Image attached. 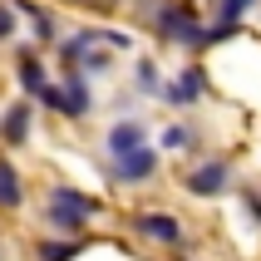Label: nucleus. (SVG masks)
Masks as SVG:
<instances>
[{"label": "nucleus", "mask_w": 261, "mask_h": 261, "mask_svg": "<svg viewBox=\"0 0 261 261\" xmlns=\"http://www.w3.org/2000/svg\"><path fill=\"white\" fill-rule=\"evenodd\" d=\"M15 35V10H0V40H10Z\"/></svg>", "instance_id": "obj_17"}, {"label": "nucleus", "mask_w": 261, "mask_h": 261, "mask_svg": "<svg viewBox=\"0 0 261 261\" xmlns=\"http://www.w3.org/2000/svg\"><path fill=\"white\" fill-rule=\"evenodd\" d=\"M163 35L173 44H202V30H197V20H192V5H168V10L158 15Z\"/></svg>", "instance_id": "obj_5"}, {"label": "nucleus", "mask_w": 261, "mask_h": 261, "mask_svg": "<svg viewBox=\"0 0 261 261\" xmlns=\"http://www.w3.org/2000/svg\"><path fill=\"white\" fill-rule=\"evenodd\" d=\"M247 212L256 217V227H261V192H247Z\"/></svg>", "instance_id": "obj_18"}, {"label": "nucleus", "mask_w": 261, "mask_h": 261, "mask_svg": "<svg viewBox=\"0 0 261 261\" xmlns=\"http://www.w3.org/2000/svg\"><path fill=\"white\" fill-rule=\"evenodd\" d=\"M188 143H192L188 128H168V133H163V148H188Z\"/></svg>", "instance_id": "obj_15"}, {"label": "nucleus", "mask_w": 261, "mask_h": 261, "mask_svg": "<svg viewBox=\"0 0 261 261\" xmlns=\"http://www.w3.org/2000/svg\"><path fill=\"white\" fill-rule=\"evenodd\" d=\"M227 182H232V163L227 158H207V163H197L188 173V192L192 197H217V192H227Z\"/></svg>", "instance_id": "obj_2"}, {"label": "nucleus", "mask_w": 261, "mask_h": 261, "mask_svg": "<svg viewBox=\"0 0 261 261\" xmlns=\"http://www.w3.org/2000/svg\"><path fill=\"white\" fill-rule=\"evenodd\" d=\"M133 148H143V123L138 118H123V123H114L109 128V153H133Z\"/></svg>", "instance_id": "obj_6"}, {"label": "nucleus", "mask_w": 261, "mask_h": 261, "mask_svg": "<svg viewBox=\"0 0 261 261\" xmlns=\"http://www.w3.org/2000/svg\"><path fill=\"white\" fill-rule=\"evenodd\" d=\"M20 84H25L30 89V94H44V69H40V64H35V59H20Z\"/></svg>", "instance_id": "obj_11"}, {"label": "nucleus", "mask_w": 261, "mask_h": 261, "mask_svg": "<svg viewBox=\"0 0 261 261\" xmlns=\"http://www.w3.org/2000/svg\"><path fill=\"white\" fill-rule=\"evenodd\" d=\"M138 84H143L148 94H158V89H163V84H158V69H153V59H143V64H138Z\"/></svg>", "instance_id": "obj_14"}, {"label": "nucleus", "mask_w": 261, "mask_h": 261, "mask_svg": "<svg viewBox=\"0 0 261 261\" xmlns=\"http://www.w3.org/2000/svg\"><path fill=\"white\" fill-rule=\"evenodd\" d=\"M64 118H84L89 114V84H84V74H64Z\"/></svg>", "instance_id": "obj_7"}, {"label": "nucleus", "mask_w": 261, "mask_h": 261, "mask_svg": "<svg viewBox=\"0 0 261 261\" xmlns=\"http://www.w3.org/2000/svg\"><path fill=\"white\" fill-rule=\"evenodd\" d=\"M251 5H256V0H217V20H222V25H237Z\"/></svg>", "instance_id": "obj_13"}, {"label": "nucleus", "mask_w": 261, "mask_h": 261, "mask_svg": "<svg viewBox=\"0 0 261 261\" xmlns=\"http://www.w3.org/2000/svg\"><path fill=\"white\" fill-rule=\"evenodd\" d=\"M25 133H30V103L5 109V118H0V138H5V143H25Z\"/></svg>", "instance_id": "obj_9"}, {"label": "nucleus", "mask_w": 261, "mask_h": 261, "mask_svg": "<svg viewBox=\"0 0 261 261\" xmlns=\"http://www.w3.org/2000/svg\"><path fill=\"white\" fill-rule=\"evenodd\" d=\"M25 202V188H20V173L0 158V207H20Z\"/></svg>", "instance_id": "obj_10"}, {"label": "nucleus", "mask_w": 261, "mask_h": 261, "mask_svg": "<svg viewBox=\"0 0 261 261\" xmlns=\"http://www.w3.org/2000/svg\"><path fill=\"white\" fill-rule=\"evenodd\" d=\"M99 212V202L94 197H84V192L74 188H55L49 192V222H55L59 232H84V222Z\"/></svg>", "instance_id": "obj_1"}, {"label": "nucleus", "mask_w": 261, "mask_h": 261, "mask_svg": "<svg viewBox=\"0 0 261 261\" xmlns=\"http://www.w3.org/2000/svg\"><path fill=\"white\" fill-rule=\"evenodd\" d=\"M202 89H207V79H202V69L192 64V69H182V79H177V84H168L163 94H168L173 103H192L197 94H202Z\"/></svg>", "instance_id": "obj_8"}, {"label": "nucleus", "mask_w": 261, "mask_h": 261, "mask_svg": "<svg viewBox=\"0 0 261 261\" xmlns=\"http://www.w3.org/2000/svg\"><path fill=\"white\" fill-rule=\"evenodd\" d=\"M158 148H133V153H118V158H114V177H118V182H148V177H153V173H158Z\"/></svg>", "instance_id": "obj_3"}, {"label": "nucleus", "mask_w": 261, "mask_h": 261, "mask_svg": "<svg viewBox=\"0 0 261 261\" xmlns=\"http://www.w3.org/2000/svg\"><path fill=\"white\" fill-rule=\"evenodd\" d=\"M133 232L148 237V242H158V247H177L182 242V222L168 217V212H138L133 217Z\"/></svg>", "instance_id": "obj_4"}, {"label": "nucleus", "mask_w": 261, "mask_h": 261, "mask_svg": "<svg viewBox=\"0 0 261 261\" xmlns=\"http://www.w3.org/2000/svg\"><path fill=\"white\" fill-rule=\"evenodd\" d=\"M99 40L114 44V49H128V35H123V30H99Z\"/></svg>", "instance_id": "obj_16"}, {"label": "nucleus", "mask_w": 261, "mask_h": 261, "mask_svg": "<svg viewBox=\"0 0 261 261\" xmlns=\"http://www.w3.org/2000/svg\"><path fill=\"white\" fill-rule=\"evenodd\" d=\"M79 256V242H44L40 247V261H74Z\"/></svg>", "instance_id": "obj_12"}]
</instances>
